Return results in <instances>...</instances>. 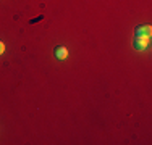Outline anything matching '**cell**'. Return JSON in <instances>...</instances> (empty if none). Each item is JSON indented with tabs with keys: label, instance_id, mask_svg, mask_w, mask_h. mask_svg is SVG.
I'll use <instances>...</instances> for the list:
<instances>
[{
	"label": "cell",
	"instance_id": "1",
	"mask_svg": "<svg viewBox=\"0 0 152 145\" xmlns=\"http://www.w3.org/2000/svg\"><path fill=\"white\" fill-rule=\"evenodd\" d=\"M149 42H151V37H147V36H136L133 45H134V49L137 52H144L149 47Z\"/></svg>",
	"mask_w": 152,
	"mask_h": 145
},
{
	"label": "cell",
	"instance_id": "2",
	"mask_svg": "<svg viewBox=\"0 0 152 145\" xmlns=\"http://www.w3.org/2000/svg\"><path fill=\"white\" fill-rule=\"evenodd\" d=\"M152 34V28L149 24H141V26L136 28V36H147V37H151Z\"/></svg>",
	"mask_w": 152,
	"mask_h": 145
},
{
	"label": "cell",
	"instance_id": "3",
	"mask_svg": "<svg viewBox=\"0 0 152 145\" xmlns=\"http://www.w3.org/2000/svg\"><path fill=\"white\" fill-rule=\"evenodd\" d=\"M55 57L58 58V60H65V58L68 57V50L65 49V47H57L55 49Z\"/></svg>",
	"mask_w": 152,
	"mask_h": 145
},
{
	"label": "cell",
	"instance_id": "4",
	"mask_svg": "<svg viewBox=\"0 0 152 145\" xmlns=\"http://www.w3.org/2000/svg\"><path fill=\"white\" fill-rule=\"evenodd\" d=\"M3 52H5V44H3L2 41H0V55H2Z\"/></svg>",
	"mask_w": 152,
	"mask_h": 145
}]
</instances>
